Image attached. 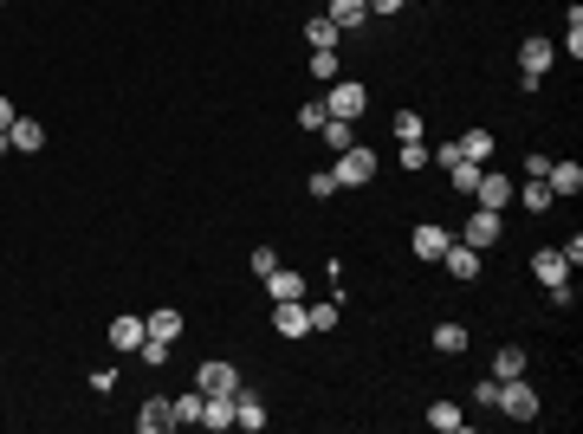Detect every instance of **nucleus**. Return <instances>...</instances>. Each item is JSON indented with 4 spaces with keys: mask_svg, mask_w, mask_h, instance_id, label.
I'll return each mask as SVG.
<instances>
[{
    "mask_svg": "<svg viewBox=\"0 0 583 434\" xmlns=\"http://www.w3.org/2000/svg\"><path fill=\"white\" fill-rule=\"evenodd\" d=\"M376 169H383V156L370 150V143H350V150H337V163H331L337 188H370V182H376Z\"/></svg>",
    "mask_w": 583,
    "mask_h": 434,
    "instance_id": "obj_1",
    "label": "nucleus"
},
{
    "mask_svg": "<svg viewBox=\"0 0 583 434\" xmlns=\"http://www.w3.org/2000/svg\"><path fill=\"white\" fill-rule=\"evenodd\" d=\"M551 58H557V46L532 33V39L519 46V91H538V85H545V71H551Z\"/></svg>",
    "mask_w": 583,
    "mask_h": 434,
    "instance_id": "obj_2",
    "label": "nucleus"
},
{
    "mask_svg": "<svg viewBox=\"0 0 583 434\" xmlns=\"http://www.w3.org/2000/svg\"><path fill=\"white\" fill-rule=\"evenodd\" d=\"M493 408H499V415H513V421H538V389H532L525 376H505Z\"/></svg>",
    "mask_w": 583,
    "mask_h": 434,
    "instance_id": "obj_3",
    "label": "nucleus"
},
{
    "mask_svg": "<svg viewBox=\"0 0 583 434\" xmlns=\"http://www.w3.org/2000/svg\"><path fill=\"white\" fill-rule=\"evenodd\" d=\"M324 111H331V117H344V123H356L363 111H370V91H363L356 79H331V98H324Z\"/></svg>",
    "mask_w": 583,
    "mask_h": 434,
    "instance_id": "obj_4",
    "label": "nucleus"
},
{
    "mask_svg": "<svg viewBox=\"0 0 583 434\" xmlns=\"http://www.w3.org/2000/svg\"><path fill=\"white\" fill-rule=\"evenodd\" d=\"M499 234H505V221H499V214H493V207H473V214H467V234H461V240H467L473 253H486V247H499Z\"/></svg>",
    "mask_w": 583,
    "mask_h": 434,
    "instance_id": "obj_5",
    "label": "nucleus"
},
{
    "mask_svg": "<svg viewBox=\"0 0 583 434\" xmlns=\"http://www.w3.org/2000/svg\"><path fill=\"white\" fill-rule=\"evenodd\" d=\"M104 337H111V350H123V356H136V344H143V337H150V324H143V312H117Z\"/></svg>",
    "mask_w": 583,
    "mask_h": 434,
    "instance_id": "obj_6",
    "label": "nucleus"
},
{
    "mask_svg": "<svg viewBox=\"0 0 583 434\" xmlns=\"http://www.w3.org/2000/svg\"><path fill=\"white\" fill-rule=\"evenodd\" d=\"M272 331H279V337H312V312H305V299L272 305Z\"/></svg>",
    "mask_w": 583,
    "mask_h": 434,
    "instance_id": "obj_7",
    "label": "nucleus"
},
{
    "mask_svg": "<svg viewBox=\"0 0 583 434\" xmlns=\"http://www.w3.org/2000/svg\"><path fill=\"white\" fill-rule=\"evenodd\" d=\"M195 389H201V396H240V370H234V364H201Z\"/></svg>",
    "mask_w": 583,
    "mask_h": 434,
    "instance_id": "obj_8",
    "label": "nucleus"
},
{
    "mask_svg": "<svg viewBox=\"0 0 583 434\" xmlns=\"http://www.w3.org/2000/svg\"><path fill=\"white\" fill-rule=\"evenodd\" d=\"M260 285L272 292V305H285V299H305V272H299V266H272Z\"/></svg>",
    "mask_w": 583,
    "mask_h": 434,
    "instance_id": "obj_9",
    "label": "nucleus"
},
{
    "mask_svg": "<svg viewBox=\"0 0 583 434\" xmlns=\"http://www.w3.org/2000/svg\"><path fill=\"white\" fill-rule=\"evenodd\" d=\"M324 20H331L337 33H363V20H370V0H331Z\"/></svg>",
    "mask_w": 583,
    "mask_h": 434,
    "instance_id": "obj_10",
    "label": "nucleus"
},
{
    "mask_svg": "<svg viewBox=\"0 0 583 434\" xmlns=\"http://www.w3.org/2000/svg\"><path fill=\"white\" fill-rule=\"evenodd\" d=\"M7 143H14V156H33V150H46V123L39 117H14Z\"/></svg>",
    "mask_w": 583,
    "mask_h": 434,
    "instance_id": "obj_11",
    "label": "nucleus"
},
{
    "mask_svg": "<svg viewBox=\"0 0 583 434\" xmlns=\"http://www.w3.org/2000/svg\"><path fill=\"white\" fill-rule=\"evenodd\" d=\"M505 201H513V175H486V169H480V188H473V207H493V214H499Z\"/></svg>",
    "mask_w": 583,
    "mask_h": 434,
    "instance_id": "obj_12",
    "label": "nucleus"
},
{
    "mask_svg": "<svg viewBox=\"0 0 583 434\" xmlns=\"http://www.w3.org/2000/svg\"><path fill=\"white\" fill-rule=\"evenodd\" d=\"M545 188H551V195H577V188H583V163H570V156L557 163V156H551V169H545Z\"/></svg>",
    "mask_w": 583,
    "mask_h": 434,
    "instance_id": "obj_13",
    "label": "nucleus"
},
{
    "mask_svg": "<svg viewBox=\"0 0 583 434\" xmlns=\"http://www.w3.org/2000/svg\"><path fill=\"white\" fill-rule=\"evenodd\" d=\"M441 266H448L454 279H480V266H486V259H480V253H473L467 240H448V253H441Z\"/></svg>",
    "mask_w": 583,
    "mask_h": 434,
    "instance_id": "obj_14",
    "label": "nucleus"
},
{
    "mask_svg": "<svg viewBox=\"0 0 583 434\" xmlns=\"http://www.w3.org/2000/svg\"><path fill=\"white\" fill-rule=\"evenodd\" d=\"M532 272H538V285H564V279H570V259H564L557 247H538V253H532Z\"/></svg>",
    "mask_w": 583,
    "mask_h": 434,
    "instance_id": "obj_15",
    "label": "nucleus"
},
{
    "mask_svg": "<svg viewBox=\"0 0 583 434\" xmlns=\"http://www.w3.org/2000/svg\"><path fill=\"white\" fill-rule=\"evenodd\" d=\"M136 428H143V434H169V428H175V402H163V396L143 402V408H136Z\"/></svg>",
    "mask_w": 583,
    "mask_h": 434,
    "instance_id": "obj_16",
    "label": "nucleus"
},
{
    "mask_svg": "<svg viewBox=\"0 0 583 434\" xmlns=\"http://www.w3.org/2000/svg\"><path fill=\"white\" fill-rule=\"evenodd\" d=\"M234 428H253V434L266 428V402H260L247 383H240V396H234Z\"/></svg>",
    "mask_w": 583,
    "mask_h": 434,
    "instance_id": "obj_17",
    "label": "nucleus"
},
{
    "mask_svg": "<svg viewBox=\"0 0 583 434\" xmlns=\"http://www.w3.org/2000/svg\"><path fill=\"white\" fill-rule=\"evenodd\" d=\"M448 240H454L448 228H434V221H421V228H415V259H441V253H448Z\"/></svg>",
    "mask_w": 583,
    "mask_h": 434,
    "instance_id": "obj_18",
    "label": "nucleus"
},
{
    "mask_svg": "<svg viewBox=\"0 0 583 434\" xmlns=\"http://www.w3.org/2000/svg\"><path fill=\"white\" fill-rule=\"evenodd\" d=\"M428 428L461 434V428H467V408H461V402H448V396H441V402H428Z\"/></svg>",
    "mask_w": 583,
    "mask_h": 434,
    "instance_id": "obj_19",
    "label": "nucleus"
},
{
    "mask_svg": "<svg viewBox=\"0 0 583 434\" xmlns=\"http://www.w3.org/2000/svg\"><path fill=\"white\" fill-rule=\"evenodd\" d=\"M201 428H207V434L234 428V396H207V402H201Z\"/></svg>",
    "mask_w": 583,
    "mask_h": 434,
    "instance_id": "obj_20",
    "label": "nucleus"
},
{
    "mask_svg": "<svg viewBox=\"0 0 583 434\" xmlns=\"http://www.w3.org/2000/svg\"><path fill=\"white\" fill-rule=\"evenodd\" d=\"M467 344H473L467 324H454V318H448V324H434V350H441V356H461Z\"/></svg>",
    "mask_w": 583,
    "mask_h": 434,
    "instance_id": "obj_21",
    "label": "nucleus"
},
{
    "mask_svg": "<svg viewBox=\"0 0 583 434\" xmlns=\"http://www.w3.org/2000/svg\"><path fill=\"white\" fill-rule=\"evenodd\" d=\"M337 39H344V33H337L324 14H312V20H305V46H312V52H337Z\"/></svg>",
    "mask_w": 583,
    "mask_h": 434,
    "instance_id": "obj_22",
    "label": "nucleus"
},
{
    "mask_svg": "<svg viewBox=\"0 0 583 434\" xmlns=\"http://www.w3.org/2000/svg\"><path fill=\"white\" fill-rule=\"evenodd\" d=\"M143 324H150V337H169V344L182 337V312H169V305L163 312H143Z\"/></svg>",
    "mask_w": 583,
    "mask_h": 434,
    "instance_id": "obj_23",
    "label": "nucleus"
},
{
    "mask_svg": "<svg viewBox=\"0 0 583 434\" xmlns=\"http://www.w3.org/2000/svg\"><path fill=\"white\" fill-rule=\"evenodd\" d=\"M454 143H461L467 163H486V156H493V130H467V136H454Z\"/></svg>",
    "mask_w": 583,
    "mask_h": 434,
    "instance_id": "obj_24",
    "label": "nucleus"
},
{
    "mask_svg": "<svg viewBox=\"0 0 583 434\" xmlns=\"http://www.w3.org/2000/svg\"><path fill=\"white\" fill-rule=\"evenodd\" d=\"M493 376H499V383H505V376H525V350H519V344H505V350L493 356Z\"/></svg>",
    "mask_w": 583,
    "mask_h": 434,
    "instance_id": "obj_25",
    "label": "nucleus"
},
{
    "mask_svg": "<svg viewBox=\"0 0 583 434\" xmlns=\"http://www.w3.org/2000/svg\"><path fill=\"white\" fill-rule=\"evenodd\" d=\"M169 350H175L169 337H143V344H136V364H150V370H163V364H169Z\"/></svg>",
    "mask_w": 583,
    "mask_h": 434,
    "instance_id": "obj_26",
    "label": "nucleus"
},
{
    "mask_svg": "<svg viewBox=\"0 0 583 434\" xmlns=\"http://www.w3.org/2000/svg\"><path fill=\"white\" fill-rule=\"evenodd\" d=\"M201 389H188V396H175V428H201Z\"/></svg>",
    "mask_w": 583,
    "mask_h": 434,
    "instance_id": "obj_27",
    "label": "nucleus"
},
{
    "mask_svg": "<svg viewBox=\"0 0 583 434\" xmlns=\"http://www.w3.org/2000/svg\"><path fill=\"white\" fill-rule=\"evenodd\" d=\"M324 143H331V150H350V143H356V123H344V117H324V130H318Z\"/></svg>",
    "mask_w": 583,
    "mask_h": 434,
    "instance_id": "obj_28",
    "label": "nucleus"
},
{
    "mask_svg": "<svg viewBox=\"0 0 583 434\" xmlns=\"http://www.w3.org/2000/svg\"><path fill=\"white\" fill-rule=\"evenodd\" d=\"M389 136H396V143H421V117H415V111H396V117H389Z\"/></svg>",
    "mask_w": 583,
    "mask_h": 434,
    "instance_id": "obj_29",
    "label": "nucleus"
},
{
    "mask_svg": "<svg viewBox=\"0 0 583 434\" xmlns=\"http://www.w3.org/2000/svg\"><path fill=\"white\" fill-rule=\"evenodd\" d=\"M480 169H486V163H454V169H448L454 195H473V188H480Z\"/></svg>",
    "mask_w": 583,
    "mask_h": 434,
    "instance_id": "obj_30",
    "label": "nucleus"
},
{
    "mask_svg": "<svg viewBox=\"0 0 583 434\" xmlns=\"http://www.w3.org/2000/svg\"><path fill=\"white\" fill-rule=\"evenodd\" d=\"M396 163H402V169L415 175V169H428L434 156H428V143H396Z\"/></svg>",
    "mask_w": 583,
    "mask_h": 434,
    "instance_id": "obj_31",
    "label": "nucleus"
},
{
    "mask_svg": "<svg viewBox=\"0 0 583 434\" xmlns=\"http://www.w3.org/2000/svg\"><path fill=\"white\" fill-rule=\"evenodd\" d=\"M324 117H331V111H324V98H318V104H299V130H312V136H318V130H324Z\"/></svg>",
    "mask_w": 583,
    "mask_h": 434,
    "instance_id": "obj_32",
    "label": "nucleus"
},
{
    "mask_svg": "<svg viewBox=\"0 0 583 434\" xmlns=\"http://www.w3.org/2000/svg\"><path fill=\"white\" fill-rule=\"evenodd\" d=\"M519 201H525V207H532V214H545V207H551V201H557V195H551V188H545V182H525V195H519Z\"/></svg>",
    "mask_w": 583,
    "mask_h": 434,
    "instance_id": "obj_33",
    "label": "nucleus"
},
{
    "mask_svg": "<svg viewBox=\"0 0 583 434\" xmlns=\"http://www.w3.org/2000/svg\"><path fill=\"white\" fill-rule=\"evenodd\" d=\"M337 195V175L331 169H312V201H331Z\"/></svg>",
    "mask_w": 583,
    "mask_h": 434,
    "instance_id": "obj_34",
    "label": "nucleus"
},
{
    "mask_svg": "<svg viewBox=\"0 0 583 434\" xmlns=\"http://www.w3.org/2000/svg\"><path fill=\"white\" fill-rule=\"evenodd\" d=\"M312 79H324V85L337 79V52H312Z\"/></svg>",
    "mask_w": 583,
    "mask_h": 434,
    "instance_id": "obj_35",
    "label": "nucleus"
},
{
    "mask_svg": "<svg viewBox=\"0 0 583 434\" xmlns=\"http://www.w3.org/2000/svg\"><path fill=\"white\" fill-rule=\"evenodd\" d=\"M247 266H253V279H266V272L279 266V253H272V247H253V259H247Z\"/></svg>",
    "mask_w": 583,
    "mask_h": 434,
    "instance_id": "obj_36",
    "label": "nucleus"
},
{
    "mask_svg": "<svg viewBox=\"0 0 583 434\" xmlns=\"http://www.w3.org/2000/svg\"><path fill=\"white\" fill-rule=\"evenodd\" d=\"M312 312V331H337V305H305Z\"/></svg>",
    "mask_w": 583,
    "mask_h": 434,
    "instance_id": "obj_37",
    "label": "nucleus"
},
{
    "mask_svg": "<svg viewBox=\"0 0 583 434\" xmlns=\"http://www.w3.org/2000/svg\"><path fill=\"white\" fill-rule=\"evenodd\" d=\"M473 402L493 408V402H499V376H480V383H473Z\"/></svg>",
    "mask_w": 583,
    "mask_h": 434,
    "instance_id": "obj_38",
    "label": "nucleus"
},
{
    "mask_svg": "<svg viewBox=\"0 0 583 434\" xmlns=\"http://www.w3.org/2000/svg\"><path fill=\"white\" fill-rule=\"evenodd\" d=\"M545 292H551V305H557V312H577V292H570V279H564V285H545Z\"/></svg>",
    "mask_w": 583,
    "mask_h": 434,
    "instance_id": "obj_39",
    "label": "nucleus"
},
{
    "mask_svg": "<svg viewBox=\"0 0 583 434\" xmlns=\"http://www.w3.org/2000/svg\"><path fill=\"white\" fill-rule=\"evenodd\" d=\"M428 156H434V163H441V169H454V163H467V156H461V143H441V150H428Z\"/></svg>",
    "mask_w": 583,
    "mask_h": 434,
    "instance_id": "obj_40",
    "label": "nucleus"
},
{
    "mask_svg": "<svg viewBox=\"0 0 583 434\" xmlns=\"http://www.w3.org/2000/svg\"><path fill=\"white\" fill-rule=\"evenodd\" d=\"M402 7H408V0H370V14H376V20H389V14H402Z\"/></svg>",
    "mask_w": 583,
    "mask_h": 434,
    "instance_id": "obj_41",
    "label": "nucleus"
},
{
    "mask_svg": "<svg viewBox=\"0 0 583 434\" xmlns=\"http://www.w3.org/2000/svg\"><path fill=\"white\" fill-rule=\"evenodd\" d=\"M14 117H20V104H14V98H0V130H14Z\"/></svg>",
    "mask_w": 583,
    "mask_h": 434,
    "instance_id": "obj_42",
    "label": "nucleus"
},
{
    "mask_svg": "<svg viewBox=\"0 0 583 434\" xmlns=\"http://www.w3.org/2000/svg\"><path fill=\"white\" fill-rule=\"evenodd\" d=\"M0 156H14V143H7V130H0Z\"/></svg>",
    "mask_w": 583,
    "mask_h": 434,
    "instance_id": "obj_43",
    "label": "nucleus"
}]
</instances>
